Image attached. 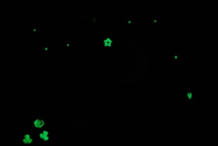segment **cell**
<instances>
[{
  "mask_svg": "<svg viewBox=\"0 0 218 146\" xmlns=\"http://www.w3.org/2000/svg\"><path fill=\"white\" fill-rule=\"evenodd\" d=\"M150 23L151 25V26H152V27H154V26H157V25H158V19H152V20H150Z\"/></svg>",
  "mask_w": 218,
  "mask_h": 146,
  "instance_id": "30bf717a",
  "label": "cell"
},
{
  "mask_svg": "<svg viewBox=\"0 0 218 146\" xmlns=\"http://www.w3.org/2000/svg\"><path fill=\"white\" fill-rule=\"evenodd\" d=\"M38 30L36 28H30L28 30V34L31 37H34L37 34Z\"/></svg>",
  "mask_w": 218,
  "mask_h": 146,
  "instance_id": "52a82bcc",
  "label": "cell"
},
{
  "mask_svg": "<svg viewBox=\"0 0 218 146\" xmlns=\"http://www.w3.org/2000/svg\"><path fill=\"white\" fill-rule=\"evenodd\" d=\"M36 137L37 145H55L56 141V134L54 130L45 128L38 131L34 132Z\"/></svg>",
  "mask_w": 218,
  "mask_h": 146,
  "instance_id": "7a4b0ae2",
  "label": "cell"
},
{
  "mask_svg": "<svg viewBox=\"0 0 218 146\" xmlns=\"http://www.w3.org/2000/svg\"><path fill=\"white\" fill-rule=\"evenodd\" d=\"M72 43H73V40H72V38H70V39H67V41H65V44H66L67 46L70 45L72 44Z\"/></svg>",
  "mask_w": 218,
  "mask_h": 146,
  "instance_id": "8fae6325",
  "label": "cell"
},
{
  "mask_svg": "<svg viewBox=\"0 0 218 146\" xmlns=\"http://www.w3.org/2000/svg\"><path fill=\"white\" fill-rule=\"evenodd\" d=\"M170 58H171V62H173V63H176L177 61H179L180 60V57L179 56V55L173 53L172 55H171V57H170Z\"/></svg>",
  "mask_w": 218,
  "mask_h": 146,
  "instance_id": "ba28073f",
  "label": "cell"
},
{
  "mask_svg": "<svg viewBox=\"0 0 218 146\" xmlns=\"http://www.w3.org/2000/svg\"><path fill=\"white\" fill-rule=\"evenodd\" d=\"M47 125V116L43 112H30L28 114L29 129L36 132L45 128Z\"/></svg>",
  "mask_w": 218,
  "mask_h": 146,
  "instance_id": "6da1fadb",
  "label": "cell"
},
{
  "mask_svg": "<svg viewBox=\"0 0 218 146\" xmlns=\"http://www.w3.org/2000/svg\"><path fill=\"white\" fill-rule=\"evenodd\" d=\"M19 145L24 146L37 145L36 137L34 132L30 129L20 130L19 133Z\"/></svg>",
  "mask_w": 218,
  "mask_h": 146,
  "instance_id": "3957f363",
  "label": "cell"
},
{
  "mask_svg": "<svg viewBox=\"0 0 218 146\" xmlns=\"http://www.w3.org/2000/svg\"><path fill=\"white\" fill-rule=\"evenodd\" d=\"M53 47H41L38 48V53L40 54H49L51 52H52L53 50Z\"/></svg>",
  "mask_w": 218,
  "mask_h": 146,
  "instance_id": "277c9868",
  "label": "cell"
},
{
  "mask_svg": "<svg viewBox=\"0 0 218 146\" xmlns=\"http://www.w3.org/2000/svg\"><path fill=\"white\" fill-rule=\"evenodd\" d=\"M113 41L111 38H105L103 40V45L105 48H110L113 44Z\"/></svg>",
  "mask_w": 218,
  "mask_h": 146,
  "instance_id": "5b68a950",
  "label": "cell"
},
{
  "mask_svg": "<svg viewBox=\"0 0 218 146\" xmlns=\"http://www.w3.org/2000/svg\"><path fill=\"white\" fill-rule=\"evenodd\" d=\"M186 95H187V98L188 100H192L194 99V95L195 93L194 90L192 89H189L187 90L186 91Z\"/></svg>",
  "mask_w": 218,
  "mask_h": 146,
  "instance_id": "8992f818",
  "label": "cell"
},
{
  "mask_svg": "<svg viewBox=\"0 0 218 146\" xmlns=\"http://www.w3.org/2000/svg\"><path fill=\"white\" fill-rule=\"evenodd\" d=\"M135 20L134 19H124V20H123V25H127V26H131L132 25H133L135 23Z\"/></svg>",
  "mask_w": 218,
  "mask_h": 146,
  "instance_id": "9c48e42d",
  "label": "cell"
}]
</instances>
